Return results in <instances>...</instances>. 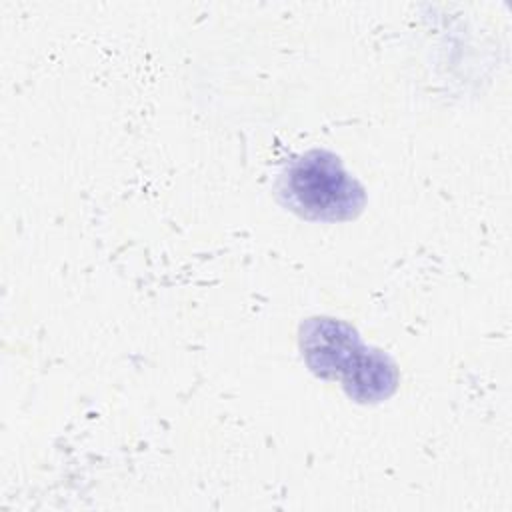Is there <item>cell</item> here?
<instances>
[{
  "mask_svg": "<svg viewBox=\"0 0 512 512\" xmlns=\"http://www.w3.org/2000/svg\"><path fill=\"white\" fill-rule=\"evenodd\" d=\"M302 346L316 372L342 378L348 392L360 400L382 398L394 388L396 372L388 358L364 348L342 322L312 320L306 326Z\"/></svg>",
  "mask_w": 512,
  "mask_h": 512,
  "instance_id": "obj_1",
  "label": "cell"
},
{
  "mask_svg": "<svg viewBox=\"0 0 512 512\" xmlns=\"http://www.w3.org/2000/svg\"><path fill=\"white\" fill-rule=\"evenodd\" d=\"M280 196L300 216L328 222L348 220L364 206L362 186L334 154L322 150H312L286 168Z\"/></svg>",
  "mask_w": 512,
  "mask_h": 512,
  "instance_id": "obj_2",
  "label": "cell"
}]
</instances>
